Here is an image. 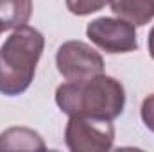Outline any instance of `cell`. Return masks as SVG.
Returning <instances> with one entry per match:
<instances>
[{
	"label": "cell",
	"instance_id": "6da1fadb",
	"mask_svg": "<svg viewBox=\"0 0 154 152\" xmlns=\"http://www.w3.org/2000/svg\"><path fill=\"white\" fill-rule=\"evenodd\" d=\"M56 104L68 116L115 120L125 106L124 86L104 74L84 81H68L56 90Z\"/></svg>",
	"mask_w": 154,
	"mask_h": 152
},
{
	"label": "cell",
	"instance_id": "7a4b0ae2",
	"mask_svg": "<svg viewBox=\"0 0 154 152\" xmlns=\"http://www.w3.org/2000/svg\"><path fill=\"white\" fill-rule=\"evenodd\" d=\"M45 38L34 27L23 25L0 47V93L16 97L31 86L38 61L43 54Z\"/></svg>",
	"mask_w": 154,
	"mask_h": 152
},
{
	"label": "cell",
	"instance_id": "3957f363",
	"mask_svg": "<svg viewBox=\"0 0 154 152\" xmlns=\"http://www.w3.org/2000/svg\"><path fill=\"white\" fill-rule=\"evenodd\" d=\"M65 141L72 152H106L113 147L115 127L106 118L70 116Z\"/></svg>",
	"mask_w": 154,
	"mask_h": 152
},
{
	"label": "cell",
	"instance_id": "277c9868",
	"mask_svg": "<svg viewBox=\"0 0 154 152\" xmlns=\"http://www.w3.org/2000/svg\"><path fill=\"white\" fill-rule=\"evenodd\" d=\"M56 65L66 81H84L104 72L102 56L82 41H66L57 48Z\"/></svg>",
	"mask_w": 154,
	"mask_h": 152
},
{
	"label": "cell",
	"instance_id": "5b68a950",
	"mask_svg": "<svg viewBox=\"0 0 154 152\" xmlns=\"http://www.w3.org/2000/svg\"><path fill=\"white\" fill-rule=\"evenodd\" d=\"M86 36L108 54H125L138 48L134 25L122 18H97L88 23Z\"/></svg>",
	"mask_w": 154,
	"mask_h": 152
},
{
	"label": "cell",
	"instance_id": "8992f818",
	"mask_svg": "<svg viewBox=\"0 0 154 152\" xmlns=\"http://www.w3.org/2000/svg\"><path fill=\"white\" fill-rule=\"evenodd\" d=\"M109 4L118 18L138 27L154 18V0H109Z\"/></svg>",
	"mask_w": 154,
	"mask_h": 152
},
{
	"label": "cell",
	"instance_id": "52a82bcc",
	"mask_svg": "<svg viewBox=\"0 0 154 152\" xmlns=\"http://www.w3.org/2000/svg\"><path fill=\"white\" fill-rule=\"evenodd\" d=\"M45 141L36 131L11 127L0 132V150H45Z\"/></svg>",
	"mask_w": 154,
	"mask_h": 152
},
{
	"label": "cell",
	"instance_id": "ba28073f",
	"mask_svg": "<svg viewBox=\"0 0 154 152\" xmlns=\"http://www.w3.org/2000/svg\"><path fill=\"white\" fill-rule=\"evenodd\" d=\"M32 16V0H0V31L20 29Z\"/></svg>",
	"mask_w": 154,
	"mask_h": 152
},
{
	"label": "cell",
	"instance_id": "9c48e42d",
	"mask_svg": "<svg viewBox=\"0 0 154 152\" xmlns=\"http://www.w3.org/2000/svg\"><path fill=\"white\" fill-rule=\"evenodd\" d=\"M108 2L109 0H66V7L72 14L86 16V14L100 11Z\"/></svg>",
	"mask_w": 154,
	"mask_h": 152
},
{
	"label": "cell",
	"instance_id": "30bf717a",
	"mask_svg": "<svg viewBox=\"0 0 154 152\" xmlns=\"http://www.w3.org/2000/svg\"><path fill=\"white\" fill-rule=\"evenodd\" d=\"M142 120L145 127L154 132V93L149 95L142 104Z\"/></svg>",
	"mask_w": 154,
	"mask_h": 152
},
{
	"label": "cell",
	"instance_id": "8fae6325",
	"mask_svg": "<svg viewBox=\"0 0 154 152\" xmlns=\"http://www.w3.org/2000/svg\"><path fill=\"white\" fill-rule=\"evenodd\" d=\"M147 47H149V54H151V57L154 59V27L151 29V32H149V38H147Z\"/></svg>",
	"mask_w": 154,
	"mask_h": 152
},
{
	"label": "cell",
	"instance_id": "7c38bea8",
	"mask_svg": "<svg viewBox=\"0 0 154 152\" xmlns=\"http://www.w3.org/2000/svg\"><path fill=\"white\" fill-rule=\"evenodd\" d=\"M0 34H2V31H0Z\"/></svg>",
	"mask_w": 154,
	"mask_h": 152
}]
</instances>
